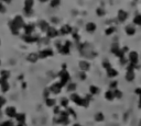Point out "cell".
I'll use <instances>...</instances> for the list:
<instances>
[{
	"instance_id": "1",
	"label": "cell",
	"mask_w": 141,
	"mask_h": 126,
	"mask_svg": "<svg viewBox=\"0 0 141 126\" xmlns=\"http://www.w3.org/2000/svg\"><path fill=\"white\" fill-rule=\"evenodd\" d=\"M89 99H91L89 97H86L85 99H83V98H81L78 94H76V93H72V94H70V100L75 102L76 105L84 106V108H87L89 105Z\"/></svg>"
},
{
	"instance_id": "2",
	"label": "cell",
	"mask_w": 141,
	"mask_h": 126,
	"mask_svg": "<svg viewBox=\"0 0 141 126\" xmlns=\"http://www.w3.org/2000/svg\"><path fill=\"white\" fill-rule=\"evenodd\" d=\"M59 76L61 78V81L59 83H60V86L63 88L64 86H66L68 83V81H69V73L66 71V69H63L62 71H60Z\"/></svg>"
},
{
	"instance_id": "3",
	"label": "cell",
	"mask_w": 141,
	"mask_h": 126,
	"mask_svg": "<svg viewBox=\"0 0 141 126\" xmlns=\"http://www.w3.org/2000/svg\"><path fill=\"white\" fill-rule=\"evenodd\" d=\"M69 49H70V41H66L65 45H62L59 47V52H60V54L67 55V54H69Z\"/></svg>"
},
{
	"instance_id": "4",
	"label": "cell",
	"mask_w": 141,
	"mask_h": 126,
	"mask_svg": "<svg viewBox=\"0 0 141 126\" xmlns=\"http://www.w3.org/2000/svg\"><path fill=\"white\" fill-rule=\"evenodd\" d=\"M37 55H39V58L44 59V58L50 57V56H53V50L51 49V48H45V49L40 50V53L37 54Z\"/></svg>"
},
{
	"instance_id": "5",
	"label": "cell",
	"mask_w": 141,
	"mask_h": 126,
	"mask_svg": "<svg viewBox=\"0 0 141 126\" xmlns=\"http://www.w3.org/2000/svg\"><path fill=\"white\" fill-rule=\"evenodd\" d=\"M12 21H13L15 25L18 27V29H21V27L24 26V21H23V19H22L21 16H17Z\"/></svg>"
},
{
	"instance_id": "6",
	"label": "cell",
	"mask_w": 141,
	"mask_h": 126,
	"mask_svg": "<svg viewBox=\"0 0 141 126\" xmlns=\"http://www.w3.org/2000/svg\"><path fill=\"white\" fill-rule=\"evenodd\" d=\"M46 35H48L49 39H54V37H56L59 35V31L55 29V27H52V26H50L49 27V30L46 31Z\"/></svg>"
},
{
	"instance_id": "7",
	"label": "cell",
	"mask_w": 141,
	"mask_h": 126,
	"mask_svg": "<svg viewBox=\"0 0 141 126\" xmlns=\"http://www.w3.org/2000/svg\"><path fill=\"white\" fill-rule=\"evenodd\" d=\"M61 89H62V87L60 86V83L59 82H55V83H53L52 86L50 87V92H52V93H54V94H59V93L61 92Z\"/></svg>"
},
{
	"instance_id": "8",
	"label": "cell",
	"mask_w": 141,
	"mask_h": 126,
	"mask_svg": "<svg viewBox=\"0 0 141 126\" xmlns=\"http://www.w3.org/2000/svg\"><path fill=\"white\" fill-rule=\"evenodd\" d=\"M6 115L9 116V117H16L17 115V110L15 106H8L6 109Z\"/></svg>"
},
{
	"instance_id": "9",
	"label": "cell",
	"mask_w": 141,
	"mask_h": 126,
	"mask_svg": "<svg viewBox=\"0 0 141 126\" xmlns=\"http://www.w3.org/2000/svg\"><path fill=\"white\" fill-rule=\"evenodd\" d=\"M70 32H72V26L68 25V24H64L62 27H61V30H60V32H59V34L66 35V34H69Z\"/></svg>"
},
{
	"instance_id": "10",
	"label": "cell",
	"mask_w": 141,
	"mask_h": 126,
	"mask_svg": "<svg viewBox=\"0 0 141 126\" xmlns=\"http://www.w3.org/2000/svg\"><path fill=\"white\" fill-rule=\"evenodd\" d=\"M78 66H79V69H81L82 71H87L88 69H89V67H91V65H89V63L88 62H86V60H81L79 62V64H78Z\"/></svg>"
},
{
	"instance_id": "11",
	"label": "cell",
	"mask_w": 141,
	"mask_h": 126,
	"mask_svg": "<svg viewBox=\"0 0 141 126\" xmlns=\"http://www.w3.org/2000/svg\"><path fill=\"white\" fill-rule=\"evenodd\" d=\"M39 59V55L36 53H30L27 56V60L30 63H36V60Z\"/></svg>"
},
{
	"instance_id": "12",
	"label": "cell",
	"mask_w": 141,
	"mask_h": 126,
	"mask_svg": "<svg viewBox=\"0 0 141 126\" xmlns=\"http://www.w3.org/2000/svg\"><path fill=\"white\" fill-rule=\"evenodd\" d=\"M23 29H24V34L25 35H31V33L34 30V25L33 24H24Z\"/></svg>"
},
{
	"instance_id": "13",
	"label": "cell",
	"mask_w": 141,
	"mask_h": 126,
	"mask_svg": "<svg viewBox=\"0 0 141 126\" xmlns=\"http://www.w3.org/2000/svg\"><path fill=\"white\" fill-rule=\"evenodd\" d=\"M129 60L132 65H136L138 63V54L136 52H131L130 55H129Z\"/></svg>"
},
{
	"instance_id": "14",
	"label": "cell",
	"mask_w": 141,
	"mask_h": 126,
	"mask_svg": "<svg viewBox=\"0 0 141 126\" xmlns=\"http://www.w3.org/2000/svg\"><path fill=\"white\" fill-rule=\"evenodd\" d=\"M9 26H10V30H11V32H12L13 35H18V34H19V29L15 25L13 21H9Z\"/></svg>"
},
{
	"instance_id": "15",
	"label": "cell",
	"mask_w": 141,
	"mask_h": 126,
	"mask_svg": "<svg viewBox=\"0 0 141 126\" xmlns=\"http://www.w3.org/2000/svg\"><path fill=\"white\" fill-rule=\"evenodd\" d=\"M16 120L18 123H25V114L23 113H17Z\"/></svg>"
},
{
	"instance_id": "16",
	"label": "cell",
	"mask_w": 141,
	"mask_h": 126,
	"mask_svg": "<svg viewBox=\"0 0 141 126\" xmlns=\"http://www.w3.org/2000/svg\"><path fill=\"white\" fill-rule=\"evenodd\" d=\"M23 40L27 43H34V42L37 41V37H34V36H31V35H24L23 36Z\"/></svg>"
},
{
	"instance_id": "17",
	"label": "cell",
	"mask_w": 141,
	"mask_h": 126,
	"mask_svg": "<svg viewBox=\"0 0 141 126\" xmlns=\"http://www.w3.org/2000/svg\"><path fill=\"white\" fill-rule=\"evenodd\" d=\"M39 25H40V29H41L42 31H43V32H46V31L49 30V27H50L49 23L46 22V21H40Z\"/></svg>"
},
{
	"instance_id": "18",
	"label": "cell",
	"mask_w": 141,
	"mask_h": 126,
	"mask_svg": "<svg viewBox=\"0 0 141 126\" xmlns=\"http://www.w3.org/2000/svg\"><path fill=\"white\" fill-rule=\"evenodd\" d=\"M133 79H134V72H133V70H127L126 80L127 81H132Z\"/></svg>"
},
{
	"instance_id": "19",
	"label": "cell",
	"mask_w": 141,
	"mask_h": 126,
	"mask_svg": "<svg viewBox=\"0 0 141 126\" xmlns=\"http://www.w3.org/2000/svg\"><path fill=\"white\" fill-rule=\"evenodd\" d=\"M117 75H118V71L115 70L114 68H109V69H107V76L109 77V78H114L116 77Z\"/></svg>"
},
{
	"instance_id": "20",
	"label": "cell",
	"mask_w": 141,
	"mask_h": 126,
	"mask_svg": "<svg viewBox=\"0 0 141 126\" xmlns=\"http://www.w3.org/2000/svg\"><path fill=\"white\" fill-rule=\"evenodd\" d=\"M127 17H128V14H127V12H125L124 10H120L118 12V19H119V21L124 22L126 19H127Z\"/></svg>"
},
{
	"instance_id": "21",
	"label": "cell",
	"mask_w": 141,
	"mask_h": 126,
	"mask_svg": "<svg viewBox=\"0 0 141 126\" xmlns=\"http://www.w3.org/2000/svg\"><path fill=\"white\" fill-rule=\"evenodd\" d=\"M86 30L88 32H94L96 30V24H95V23H93V22L87 23V24H86Z\"/></svg>"
},
{
	"instance_id": "22",
	"label": "cell",
	"mask_w": 141,
	"mask_h": 126,
	"mask_svg": "<svg viewBox=\"0 0 141 126\" xmlns=\"http://www.w3.org/2000/svg\"><path fill=\"white\" fill-rule=\"evenodd\" d=\"M105 98L108 100V101H112L115 99V95H114V91H107L106 93H105Z\"/></svg>"
},
{
	"instance_id": "23",
	"label": "cell",
	"mask_w": 141,
	"mask_h": 126,
	"mask_svg": "<svg viewBox=\"0 0 141 126\" xmlns=\"http://www.w3.org/2000/svg\"><path fill=\"white\" fill-rule=\"evenodd\" d=\"M9 77H10V71L9 70H2L1 73H0V78L4 79V80H8Z\"/></svg>"
},
{
	"instance_id": "24",
	"label": "cell",
	"mask_w": 141,
	"mask_h": 126,
	"mask_svg": "<svg viewBox=\"0 0 141 126\" xmlns=\"http://www.w3.org/2000/svg\"><path fill=\"white\" fill-rule=\"evenodd\" d=\"M45 104H46V106H49V108H53V106H55V100L48 98V99H45Z\"/></svg>"
},
{
	"instance_id": "25",
	"label": "cell",
	"mask_w": 141,
	"mask_h": 126,
	"mask_svg": "<svg viewBox=\"0 0 141 126\" xmlns=\"http://www.w3.org/2000/svg\"><path fill=\"white\" fill-rule=\"evenodd\" d=\"M33 4H34L33 0H24V8L32 9V8H33Z\"/></svg>"
},
{
	"instance_id": "26",
	"label": "cell",
	"mask_w": 141,
	"mask_h": 126,
	"mask_svg": "<svg viewBox=\"0 0 141 126\" xmlns=\"http://www.w3.org/2000/svg\"><path fill=\"white\" fill-rule=\"evenodd\" d=\"M0 86H1V90H2V92H7V91H9V88H10V86H9L8 81H3Z\"/></svg>"
},
{
	"instance_id": "27",
	"label": "cell",
	"mask_w": 141,
	"mask_h": 126,
	"mask_svg": "<svg viewBox=\"0 0 141 126\" xmlns=\"http://www.w3.org/2000/svg\"><path fill=\"white\" fill-rule=\"evenodd\" d=\"M89 92H91V94H98L99 89H98L96 86H91L89 87Z\"/></svg>"
},
{
	"instance_id": "28",
	"label": "cell",
	"mask_w": 141,
	"mask_h": 126,
	"mask_svg": "<svg viewBox=\"0 0 141 126\" xmlns=\"http://www.w3.org/2000/svg\"><path fill=\"white\" fill-rule=\"evenodd\" d=\"M75 89H76V85L73 82H70V83H67V91L68 92H73L75 91Z\"/></svg>"
},
{
	"instance_id": "29",
	"label": "cell",
	"mask_w": 141,
	"mask_h": 126,
	"mask_svg": "<svg viewBox=\"0 0 141 126\" xmlns=\"http://www.w3.org/2000/svg\"><path fill=\"white\" fill-rule=\"evenodd\" d=\"M67 105H68V99L67 98H62V99H61V106L66 108Z\"/></svg>"
},
{
	"instance_id": "30",
	"label": "cell",
	"mask_w": 141,
	"mask_h": 126,
	"mask_svg": "<svg viewBox=\"0 0 141 126\" xmlns=\"http://www.w3.org/2000/svg\"><path fill=\"white\" fill-rule=\"evenodd\" d=\"M95 120L97 122H101V121H104V114L102 113H97L95 115Z\"/></svg>"
},
{
	"instance_id": "31",
	"label": "cell",
	"mask_w": 141,
	"mask_h": 126,
	"mask_svg": "<svg viewBox=\"0 0 141 126\" xmlns=\"http://www.w3.org/2000/svg\"><path fill=\"white\" fill-rule=\"evenodd\" d=\"M60 3H61V0H51V2H50L52 8H55V7L60 6Z\"/></svg>"
},
{
	"instance_id": "32",
	"label": "cell",
	"mask_w": 141,
	"mask_h": 126,
	"mask_svg": "<svg viewBox=\"0 0 141 126\" xmlns=\"http://www.w3.org/2000/svg\"><path fill=\"white\" fill-rule=\"evenodd\" d=\"M126 32H127V34H129V35H132L134 34V29L132 26H127V29H126Z\"/></svg>"
},
{
	"instance_id": "33",
	"label": "cell",
	"mask_w": 141,
	"mask_h": 126,
	"mask_svg": "<svg viewBox=\"0 0 141 126\" xmlns=\"http://www.w3.org/2000/svg\"><path fill=\"white\" fill-rule=\"evenodd\" d=\"M114 95H115V98H118V99H120L121 97H123V92H121L120 90H115L114 91Z\"/></svg>"
},
{
	"instance_id": "34",
	"label": "cell",
	"mask_w": 141,
	"mask_h": 126,
	"mask_svg": "<svg viewBox=\"0 0 141 126\" xmlns=\"http://www.w3.org/2000/svg\"><path fill=\"white\" fill-rule=\"evenodd\" d=\"M96 12H97V14L99 16V17H101V16L105 14V10H104V9H101V8H98L97 10H96Z\"/></svg>"
},
{
	"instance_id": "35",
	"label": "cell",
	"mask_w": 141,
	"mask_h": 126,
	"mask_svg": "<svg viewBox=\"0 0 141 126\" xmlns=\"http://www.w3.org/2000/svg\"><path fill=\"white\" fill-rule=\"evenodd\" d=\"M134 23L138 25H141V16H137L134 18Z\"/></svg>"
},
{
	"instance_id": "36",
	"label": "cell",
	"mask_w": 141,
	"mask_h": 126,
	"mask_svg": "<svg viewBox=\"0 0 141 126\" xmlns=\"http://www.w3.org/2000/svg\"><path fill=\"white\" fill-rule=\"evenodd\" d=\"M23 11H24V13L27 16H31L32 13H33V10H32V9H27V8H24L23 9Z\"/></svg>"
},
{
	"instance_id": "37",
	"label": "cell",
	"mask_w": 141,
	"mask_h": 126,
	"mask_svg": "<svg viewBox=\"0 0 141 126\" xmlns=\"http://www.w3.org/2000/svg\"><path fill=\"white\" fill-rule=\"evenodd\" d=\"M4 104H6V99H4L2 95H0V109H1Z\"/></svg>"
},
{
	"instance_id": "38",
	"label": "cell",
	"mask_w": 141,
	"mask_h": 126,
	"mask_svg": "<svg viewBox=\"0 0 141 126\" xmlns=\"http://www.w3.org/2000/svg\"><path fill=\"white\" fill-rule=\"evenodd\" d=\"M0 126H13V125H12L11 121H6V122H3V123L0 124Z\"/></svg>"
},
{
	"instance_id": "39",
	"label": "cell",
	"mask_w": 141,
	"mask_h": 126,
	"mask_svg": "<svg viewBox=\"0 0 141 126\" xmlns=\"http://www.w3.org/2000/svg\"><path fill=\"white\" fill-rule=\"evenodd\" d=\"M115 32V27H109V29H107L106 30V34L107 35H110V34H112Z\"/></svg>"
},
{
	"instance_id": "40",
	"label": "cell",
	"mask_w": 141,
	"mask_h": 126,
	"mask_svg": "<svg viewBox=\"0 0 141 126\" xmlns=\"http://www.w3.org/2000/svg\"><path fill=\"white\" fill-rule=\"evenodd\" d=\"M53 112H54V114H60V113H61L60 106H54V109H53Z\"/></svg>"
},
{
	"instance_id": "41",
	"label": "cell",
	"mask_w": 141,
	"mask_h": 126,
	"mask_svg": "<svg viewBox=\"0 0 141 126\" xmlns=\"http://www.w3.org/2000/svg\"><path fill=\"white\" fill-rule=\"evenodd\" d=\"M49 94H50V90H49V89H45V90L43 91V97H45V99H48Z\"/></svg>"
},
{
	"instance_id": "42",
	"label": "cell",
	"mask_w": 141,
	"mask_h": 126,
	"mask_svg": "<svg viewBox=\"0 0 141 126\" xmlns=\"http://www.w3.org/2000/svg\"><path fill=\"white\" fill-rule=\"evenodd\" d=\"M102 65H104V67H105V69H106V70H107V69H109V68H111L110 64L108 63V62H104V64H102Z\"/></svg>"
},
{
	"instance_id": "43",
	"label": "cell",
	"mask_w": 141,
	"mask_h": 126,
	"mask_svg": "<svg viewBox=\"0 0 141 126\" xmlns=\"http://www.w3.org/2000/svg\"><path fill=\"white\" fill-rule=\"evenodd\" d=\"M79 78H81L82 80H85V79H86V73L84 71H82L81 73H79Z\"/></svg>"
},
{
	"instance_id": "44",
	"label": "cell",
	"mask_w": 141,
	"mask_h": 126,
	"mask_svg": "<svg viewBox=\"0 0 141 126\" xmlns=\"http://www.w3.org/2000/svg\"><path fill=\"white\" fill-rule=\"evenodd\" d=\"M109 87H110V89H114V88H116L117 87V81H112L110 85H109Z\"/></svg>"
},
{
	"instance_id": "45",
	"label": "cell",
	"mask_w": 141,
	"mask_h": 126,
	"mask_svg": "<svg viewBox=\"0 0 141 126\" xmlns=\"http://www.w3.org/2000/svg\"><path fill=\"white\" fill-rule=\"evenodd\" d=\"M134 93H136V94H139V95L141 97V88H138V89H136V90H134Z\"/></svg>"
},
{
	"instance_id": "46",
	"label": "cell",
	"mask_w": 141,
	"mask_h": 126,
	"mask_svg": "<svg viewBox=\"0 0 141 126\" xmlns=\"http://www.w3.org/2000/svg\"><path fill=\"white\" fill-rule=\"evenodd\" d=\"M4 11H6V8H4L2 4L0 3V12H4Z\"/></svg>"
},
{
	"instance_id": "47",
	"label": "cell",
	"mask_w": 141,
	"mask_h": 126,
	"mask_svg": "<svg viewBox=\"0 0 141 126\" xmlns=\"http://www.w3.org/2000/svg\"><path fill=\"white\" fill-rule=\"evenodd\" d=\"M17 126H25V123H18Z\"/></svg>"
},
{
	"instance_id": "48",
	"label": "cell",
	"mask_w": 141,
	"mask_h": 126,
	"mask_svg": "<svg viewBox=\"0 0 141 126\" xmlns=\"http://www.w3.org/2000/svg\"><path fill=\"white\" fill-rule=\"evenodd\" d=\"M2 1H4L6 3H10V2L12 1V0H2Z\"/></svg>"
},
{
	"instance_id": "49",
	"label": "cell",
	"mask_w": 141,
	"mask_h": 126,
	"mask_svg": "<svg viewBox=\"0 0 141 126\" xmlns=\"http://www.w3.org/2000/svg\"><path fill=\"white\" fill-rule=\"evenodd\" d=\"M139 108L141 109V97H140V101H139Z\"/></svg>"
},
{
	"instance_id": "50",
	"label": "cell",
	"mask_w": 141,
	"mask_h": 126,
	"mask_svg": "<svg viewBox=\"0 0 141 126\" xmlns=\"http://www.w3.org/2000/svg\"><path fill=\"white\" fill-rule=\"evenodd\" d=\"M40 2H46V1H49V0H39Z\"/></svg>"
},
{
	"instance_id": "51",
	"label": "cell",
	"mask_w": 141,
	"mask_h": 126,
	"mask_svg": "<svg viewBox=\"0 0 141 126\" xmlns=\"http://www.w3.org/2000/svg\"><path fill=\"white\" fill-rule=\"evenodd\" d=\"M73 126H82V125H79V124H74Z\"/></svg>"
},
{
	"instance_id": "52",
	"label": "cell",
	"mask_w": 141,
	"mask_h": 126,
	"mask_svg": "<svg viewBox=\"0 0 141 126\" xmlns=\"http://www.w3.org/2000/svg\"><path fill=\"white\" fill-rule=\"evenodd\" d=\"M0 44H1V41H0Z\"/></svg>"
},
{
	"instance_id": "53",
	"label": "cell",
	"mask_w": 141,
	"mask_h": 126,
	"mask_svg": "<svg viewBox=\"0 0 141 126\" xmlns=\"http://www.w3.org/2000/svg\"><path fill=\"white\" fill-rule=\"evenodd\" d=\"M140 126H141V122H140Z\"/></svg>"
},
{
	"instance_id": "54",
	"label": "cell",
	"mask_w": 141,
	"mask_h": 126,
	"mask_svg": "<svg viewBox=\"0 0 141 126\" xmlns=\"http://www.w3.org/2000/svg\"><path fill=\"white\" fill-rule=\"evenodd\" d=\"M0 64H1V62H0Z\"/></svg>"
}]
</instances>
